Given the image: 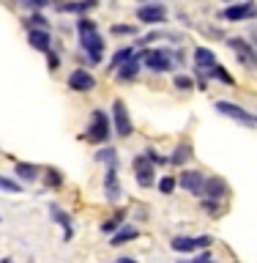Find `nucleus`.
I'll return each mask as SVG.
<instances>
[{"label":"nucleus","instance_id":"nucleus-39","mask_svg":"<svg viewBox=\"0 0 257 263\" xmlns=\"http://www.w3.org/2000/svg\"><path fill=\"white\" fill-rule=\"evenodd\" d=\"M115 263H137L134 258H121V260H115Z\"/></svg>","mask_w":257,"mask_h":263},{"label":"nucleus","instance_id":"nucleus-36","mask_svg":"<svg viewBox=\"0 0 257 263\" xmlns=\"http://www.w3.org/2000/svg\"><path fill=\"white\" fill-rule=\"evenodd\" d=\"M47 66H49V71H57V69H61V55H57V52H47Z\"/></svg>","mask_w":257,"mask_h":263},{"label":"nucleus","instance_id":"nucleus-29","mask_svg":"<svg viewBox=\"0 0 257 263\" xmlns=\"http://www.w3.org/2000/svg\"><path fill=\"white\" fill-rule=\"evenodd\" d=\"M121 228H123V211H121V214H115L112 219L102 222V233H110V236H115Z\"/></svg>","mask_w":257,"mask_h":263},{"label":"nucleus","instance_id":"nucleus-20","mask_svg":"<svg viewBox=\"0 0 257 263\" xmlns=\"http://www.w3.org/2000/svg\"><path fill=\"white\" fill-rule=\"evenodd\" d=\"M134 58H137L134 44H131V47H121V49H115V55L110 58V66H107V69H110V71H118L121 66H126L129 61H134Z\"/></svg>","mask_w":257,"mask_h":263},{"label":"nucleus","instance_id":"nucleus-24","mask_svg":"<svg viewBox=\"0 0 257 263\" xmlns=\"http://www.w3.org/2000/svg\"><path fill=\"white\" fill-rule=\"evenodd\" d=\"M140 236V230L134 228V225H123L118 233H115L112 238H110V244L112 247H123V244H129V241H134V238Z\"/></svg>","mask_w":257,"mask_h":263},{"label":"nucleus","instance_id":"nucleus-35","mask_svg":"<svg viewBox=\"0 0 257 263\" xmlns=\"http://www.w3.org/2000/svg\"><path fill=\"white\" fill-rule=\"evenodd\" d=\"M112 36H137V25H112Z\"/></svg>","mask_w":257,"mask_h":263},{"label":"nucleus","instance_id":"nucleus-6","mask_svg":"<svg viewBox=\"0 0 257 263\" xmlns=\"http://www.w3.org/2000/svg\"><path fill=\"white\" fill-rule=\"evenodd\" d=\"M112 129H115L118 137H131V132H134L131 118H129V110H126V104H123L121 99L112 102Z\"/></svg>","mask_w":257,"mask_h":263},{"label":"nucleus","instance_id":"nucleus-23","mask_svg":"<svg viewBox=\"0 0 257 263\" xmlns=\"http://www.w3.org/2000/svg\"><path fill=\"white\" fill-rule=\"evenodd\" d=\"M140 63H143V58H134V61H129L126 66H121V69L118 71H115V77H118L121 82H131V80H134L137 77V74H140Z\"/></svg>","mask_w":257,"mask_h":263},{"label":"nucleus","instance_id":"nucleus-5","mask_svg":"<svg viewBox=\"0 0 257 263\" xmlns=\"http://www.w3.org/2000/svg\"><path fill=\"white\" fill-rule=\"evenodd\" d=\"M213 244V236H172L170 247L175 252H197V250H208Z\"/></svg>","mask_w":257,"mask_h":263},{"label":"nucleus","instance_id":"nucleus-11","mask_svg":"<svg viewBox=\"0 0 257 263\" xmlns=\"http://www.w3.org/2000/svg\"><path fill=\"white\" fill-rule=\"evenodd\" d=\"M80 44H82V49H85V55L90 58V63H102V52L107 49V44H104V39L98 36V33L82 36V39H80Z\"/></svg>","mask_w":257,"mask_h":263},{"label":"nucleus","instance_id":"nucleus-42","mask_svg":"<svg viewBox=\"0 0 257 263\" xmlns=\"http://www.w3.org/2000/svg\"><path fill=\"white\" fill-rule=\"evenodd\" d=\"M0 222H3V217H0Z\"/></svg>","mask_w":257,"mask_h":263},{"label":"nucleus","instance_id":"nucleus-25","mask_svg":"<svg viewBox=\"0 0 257 263\" xmlns=\"http://www.w3.org/2000/svg\"><path fill=\"white\" fill-rule=\"evenodd\" d=\"M96 162H104L107 167H115V170H118V151H115L112 145L98 148V151H96Z\"/></svg>","mask_w":257,"mask_h":263},{"label":"nucleus","instance_id":"nucleus-43","mask_svg":"<svg viewBox=\"0 0 257 263\" xmlns=\"http://www.w3.org/2000/svg\"><path fill=\"white\" fill-rule=\"evenodd\" d=\"M211 263H216V260H211Z\"/></svg>","mask_w":257,"mask_h":263},{"label":"nucleus","instance_id":"nucleus-17","mask_svg":"<svg viewBox=\"0 0 257 263\" xmlns=\"http://www.w3.org/2000/svg\"><path fill=\"white\" fill-rule=\"evenodd\" d=\"M192 154H194V148L189 140H181V143L172 148V154L167 156V162L172 164V167H181V164H186L189 159H192Z\"/></svg>","mask_w":257,"mask_h":263},{"label":"nucleus","instance_id":"nucleus-37","mask_svg":"<svg viewBox=\"0 0 257 263\" xmlns=\"http://www.w3.org/2000/svg\"><path fill=\"white\" fill-rule=\"evenodd\" d=\"M22 6H25V8H30V11H36V14H38V11H41V8H44V6H47V0H25V3H22Z\"/></svg>","mask_w":257,"mask_h":263},{"label":"nucleus","instance_id":"nucleus-15","mask_svg":"<svg viewBox=\"0 0 257 263\" xmlns=\"http://www.w3.org/2000/svg\"><path fill=\"white\" fill-rule=\"evenodd\" d=\"M216 63H219V61H216V55H213L208 47H194V71L208 74Z\"/></svg>","mask_w":257,"mask_h":263},{"label":"nucleus","instance_id":"nucleus-30","mask_svg":"<svg viewBox=\"0 0 257 263\" xmlns=\"http://www.w3.org/2000/svg\"><path fill=\"white\" fill-rule=\"evenodd\" d=\"M0 192L16 195V192H22V184H19V181H14V178H8V176H0Z\"/></svg>","mask_w":257,"mask_h":263},{"label":"nucleus","instance_id":"nucleus-26","mask_svg":"<svg viewBox=\"0 0 257 263\" xmlns=\"http://www.w3.org/2000/svg\"><path fill=\"white\" fill-rule=\"evenodd\" d=\"M205 77H211V80H216V82H225V85H233V82H235V80H233V74H230L222 63L213 66V69H211L208 74H205Z\"/></svg>","mask_w":257,"mask_h":263},{"label":"nucleus","instance_id":"nucleus-14","mask_svg":"<svg viewBox=\"0 0 257 263\" xmlns=\"http://www.w3.org/2000/svg\"><path fill=\"white\" fill-rule=\"evenodd\" d=\"M156 41H175V44H184V33H175V30H151V33H145L143 39H137L134 47L156 44Z\"/></svg>","mask_w":257,"mask_h":263},{"label":"nucleus","instance_id":"nucleus-28","mask_svg":"<svg viewBox=\"0 0 257 263\" xmlns=\"http://www.w3.org/2000/svg\"><path fill=\"white\" fill-rule=\"evenodd\" d=\"M44 184H47L49 189H61V186H63V176H61V170L47 167V170H44Z\"/></svg>","mask_w":257,"mask_h":263},{"label":"nucleus","instance_id":"nucleus-21","mask_svg":"<svg viewBox=\"0 0 257 263\" xmlns=\"http://www.w3.org/2000/svg\"><path fill=\"white\" fill-rule=\"evenodd\" d=\"M96 6H98L96 0H77V3H61V6H57V11H61V14H82V16H85L88 11H93Z\"/></svg>","mask_w":257,"mask_h":263},{"label":"nucleus","instance_id":"nucleus-18","mask_svg":"<svg viewBox=\"0 0 257 263\" xmlns=\"http://www.w3.org/2000/svg\"><path fill=\"white\" fill-rule=\"evenodd\" d=\"M28 44L36 52H52V36H49V30H28Z\"/></svg>","mask_w":257,"mask_h":263},{"label":"nucleus","instance_id":"nucleus-41","mask_svg":"<svg viewBox=\"0 0 257 263\" xmlns=\"http://www.w3.org/2000/svg\"><path fill=\"white\" fill-rule=\"evenodd\" d=\"M254 123H257V115H254Z\"/></svg>","mask_w":257,"mask_h":263},{"label":"nucleus","instance_id":"nucleus-16","mask_svg":"<svg viewBox=\"0 0 257 263\" xmlns=\"http://www.w3.org/2000/svg\"><path fill=\"white\" fill-rule=\"evenodd\" d=\"M104 195L110 203L121 200V181H118V170L115 167H107V173H104Z\"/></svg>","mask_w":257,"mask_h":263},{"label":"nucleus","instance_id":"nucleus-2","mask_svg":"<svg viewBox=\"0 0 257 263\" xmlns=\"http://www.w3.org/2000/svg\"><path fill=\"white\" fill-rule=\"evenodd\" d=\"M112 135V118L107 115L104 110H93L90 112V123H88V132L82 137L93 145H104Z\"/></svg>","mask_w":257,"mask_h":263},{"label":"nucleus","instance_id":"nucleus-38","mask_svg":"<svg viewBox=\"0 0 257 263\" xmlns=\"http://www.w3.org/2000/svg\"><path fill=\"white\" fill-rule=\"evenodd\" d=\"M178 263H211V255L200 252V255H194V258H186V260H178Z\"/></svg>","mask_w":257,"mask_h":263},{"label":"nucleus","instance_id":"nucleus-33","mask_svg":"<svg viewBox=\"0 0 257 263\" xmlns=\"http://www.w3.org/2000/svg\"><path fill=\"white\" fill-rule=\"evenodd\" d=\"M178 189V178H172V176H162L159 178V192L162 195H172Z\"/></svg>","mask_w":257,"mask_h":263},{"label":"nucleus","instance_id":"nucleus-9","mask_svg":"<svg viewBox=\"0 0 257 263\" xmlns=\"http://www.w3.org/2000/svg\"><path fill=\"white\" fill-rule=\"evenodd\" d=\"M222 16L227 22H249V20H257V6L254 3H233V6L222 8Z\"/></svg>","mask_w":257,"mask_h":263},{"label":"nucleus","instance_id":"nucleus-1","mask_svg":"<svg viewBox=\"0 0 257 263\" xmlns=\"http://www.w3.org/2000/svg\"><path fill=\"white\" fill-rule=\"evenodd\" d=\"M143 63H145V69H151L156 74H164V71H172V69H178V63H184V52L181 49H167V47H162V49H148V52L143 55Z\"/></svg>","mask_w":257,"mask_h":263},{"label":"nucleus","instance_id":"nucleus-40","mask_svg":"<svg viewBox=\"0 0 257 263\" xmlns=\"http://www.w3.org/2000/svg\"><path fill=\"white\" fill-rule=\"evenodd\" d=\"M0 263H14V260H11V258H3V260H0Z\"/></svg>","mask_w":257,"mask_h":263},{"label":"nucleus","instance_id":"nucleus-13","mask_svg":"<svg viewBox=\"0 0 257 263\" xmlns=\"http://www.w3.org/2000/svg\"><path fill=\"white\" fill-rule=\"evenodd\" d=\"M230 195V186L225 178L219 176H208L205 178V189H203V197H208V200H225Z\"/></svg>","mask_w":257,"mask_h":263},{"label":"nucleus","instance_id":"nucleus-12","mask_svg":"<svg viewBox=\"0 0 257 263\" xmlns=\"http://www.w3.org/2000/svg\"><path fill=\"white\" fill-rule=\"evenodd\" d=\"M69 88L77 90V93H88V90L96 88V77L90 71H85V69H74L69 74Z\"/></svg>","mask_w":257,"mask_h":263},{"label":"nucleus","instance_id":"nucleus-22","mask_svg":"<svg viewBox=\"0 0 257 263\" xmlns=\"http://www.w3.org/2000/svg\"><path fill=\"white\" fill-rule=\"evenodd\" d=\"M49 214H52V219L63 228V238L69 241V238H71V217L66 211H61V205H55V203L49 205Z\"/></svg>","mask_w":257,"mask_h":263},{"label":"nucleus","instance_id":"nucleus-27","mask_svg":"<svg viewBox=\"0 0 257 263\" xmlns=\"http://www.w3.org/2000/svg\"><path fill=\"white\" fill-rule=\"evenodd\" d=\"M22 25H25L28 30H49V20H47L44 14H30Z\"/></svg>","mask_w":257,"mask_h":263},{"label":"nucleus","instance_id":"nucleus-7","mask_svg":"<svg viewBox=\"0 0 257 263\" xmlns=\"http://www.w3.org/2000/svg\"><path fill=\"white\" fill-rule=\"evenodd\" d=\"M213 110L222 112V115H227V118H233L238 123H244V126H254V115L252 112H246L241 104H235V102H225V99H219L216 104H213Z\"/></svg>","mask_w":257,"mask_h":263},{"label":"nucleus","instance_id":"nucleus-10","mask_svg":"<svg viewBox=\"0 0 257 263\" xmlns=\"http://www.w3.org/2000/svg\"><path fill=\"white\" fill-rule=\"evenodd\" d=\"M137 20L140 22H148V25H159V22H167V6L162 3H145L137 8Z\"/></svg>","mask_w":257,"mask_h":263},{"label":"nucleus","instance_id":"nucleus-3","mask_svg":"<svg viewBox=\"0 0 257 263\" xmlns=\"http://www.w3.org/2000/svg\"><path fill=\"white\" fill-rule=\"evenodd\" d=\"M227 47L235 52V58H238L241 66H246V69H257V49H254V44H249L246 39L233 36V39H227Z\"/></svg>","mask_w":257,"mask_h":263},{"label":"nucleus","instance_id":"nucleus-4","mask_svg":"<svg viewBox=\"0 0 257 263\" xmlns=\"http://www.w3.org/2000/svg\"><path fill=\"white\" fill-rule=\"evenodd\" d=\"M131 167H134V176H137V186L140 189H151L156 184V167L148 162L145 154H137L131 159Z\"/></svg>","mask_w":257,"mask_h":263},{"label":"nucleus","instance_id":"nucleus-34","mask_svg":"<svg viewBox=\"0 0 257 263\" xmlns=\"http://www.w3.org/2000/svg\"><path fill=\"white\" fill-rule=\"evenodd\" d=\"M172 85H175L178 90H192V88H197V85H194V77H189V74H178V77L172 80Z\"/></svg>","mask_w":257,"mask_h":263},{"label":"nucleus","instance_id":"nucleus-32","mask_svg":"<svg viewBox=\"0 0 257 263\" xmlns=\"http://www.w3.org/2000/svg\"><path fill=\"white\" fill-rule=\"evenodd\" d=\"M203 209L208 211L213 219H216L219 214H225V203H222V200H208V197H203Z\"/></svg>","mask_w":257,"mask_h":263},{"label":"nucleus","instance_id":"nucleus-19","mask_svg":"<svg viewBox=\"0 0 257 263\" xmlns=\"http://www.w3.org/2000/svg\"><path fill=\"white\" fill-rule=\"evenodd\" d=\"M16 178H19V184H33V181H38L41 176V167L38 164H30V162H16Z\"/></svg>","mask_w":257,"mask_h":263},{"label":"nucleus","instance_id":"nucleus-31","mask_svg":"<svg viewBox=\"0 0 257 263\" xmlns=\"http://www.w3.org/2000/svg\"><path fill=\"white\" fill-rule=\"evenodd\" d=\"M77 33H80V39L82 36H90V33H98L96 30V22L88 20V16H80V20H77Z\"/></svg>","mask_w":257,"mask_h":263},{"label":"nucleus","instance_id":"nucleus-8","mask_svg":"<svg viewBox=\"0 0 257 263\" xmlns=\"http://www.w3.org/2000/svg\"><path fill=\"white\" fill-rule=\"evenodd\" d=\"M205 173L203 170H184L178 176V186H184L189 195H194V197H203V189H205Z\"/></svg>","mask_w":257,"mask_h":263}]
</instances>
